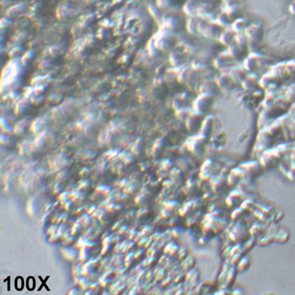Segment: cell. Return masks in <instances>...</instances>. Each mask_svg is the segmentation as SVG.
Wrapping results in <instances>:
<instances>
[{
	"mask_svg": "<svg viewBox=\"0 0 295 295\" xmlns=\"http://www.w3.org/2000/svg\"><path fill=\"white\" fill-rule=\"evenodd\" d=\"M30 281H31V280H30V277L29 276V277L26 278V286L27 290H29V291H33V290H34L35 288H33V285H31V284H33V285H35V286H36V279H35V278L33 277L31 283L30 282Z\"/></svg>",
	"mask_w": 295,
	"mask_h": 295,
	"instance_id": "2",
	"label": "cell"
},
{
	"mask_svg": "<svg viewBox=\"0 0 295 295\" xmlns=\"http://www.w3.org/2000/svg\"><path fill=\"white\" fill-rule=\"evenodd\" d=\"M11 276H8L7 279L4 280V282H6V281H8V291H10V281H11Z\"/></svg>",
	"mask_w": 295,
	"mask_h": 295,
	"instance_id": "4",
	"label": "cell"
},
{
	"mask_svg": "<svg viewBox=\"0 0 295 295\" xmlns=\"http://www.w3.org/2000/svg\"><path fill=\"white\" fill-rule=\"evenodd\" d=\"M38 277L39 278V279H40V281L42 282V284H41V285H40V288H38V291H40V290H42V288H43V287H45V288H46V290H47V291H50V288H48V286H47V284H46V283H47V281H48V279H49V278H50V276H47V277H46V278H45V280H43V279H42V278L41 277V276H38Z\"/></svg>",
	"mask_w": 295,
	"mask_h": 295,
	"instance_id": "3",
	"label": "cell"
},
{
	"mask_svg": "<svg viewBox=\"0 0 295 295\" xmlns=\"http://www.w3.org/2000/svg\"><path fill=\"white\" fill-rule=\"evenodd\" d=\"M24 286V281L23 277L21 276H17L15 280V288L16 289L17 291H21L23 290Z\"/></svg>",
	"mask_w": 295,
	"mask_h": 295,
	"instance_id": "1",
	"label": "cell"
}]
</instances>
